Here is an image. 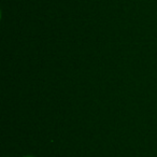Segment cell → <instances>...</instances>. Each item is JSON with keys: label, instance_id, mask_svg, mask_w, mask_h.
<instances>
[{"label": "cell", "instance_id": "6da1fadb", "mask_svg": "<svg viewBox=\"0 0 157 157\" xmlns=\"http://www.w3.org/2000/svg\"><path fill=\"white\" fill-rule=\"evenodd\" d=\"M25 157H33V156H25Z\"/></svg>", "mask_w": 157, "mask_h": 157}]
</instances>
